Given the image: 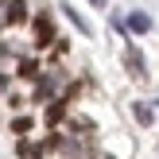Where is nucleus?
Instances as JSON below:
<instances>
[{"instance_id": "obj_5", "label": "nucleus", "mask_w": 159, "mask_h": 159, "mask_svg": "<svg viewBox=\"0 0 159 159\" xmlns=\"http://www.w3.org/2000/svg\"><path fill=\"white\" fill-rule=\"evenodd\" d=\"M132 116H136L140 124H152V120H155V109L144 105V101H136V105H132Z\"/></svg>"}, {"instance_id": "obj_10", "label": "nucleus", "mask_w": 159, "mask_h": 159, "mask_svg": "<svg viewBox=\"0 0 159 159\" xmlns=\"http://www.w3.org/2000/svg\"><path fill=\"white\" fill-rule=\"evenodd\" d=\"M51 89H54L51 82H39V89H35V101H43V97H51Z\"/></svg>"}, {"instance_id": "obj_12", "label": "nucleus", "mask_w": 159, "mask_h": 159, "mask_svg": "<svg viewBox=\"0 0 159 159\" xmlns=\"http://www.w3.org/2000/svg\"><path fill=\"white\" fill-rule=\"evenodd\" d=\"M4 4H12V0H4Z\"/></svg>"}, {"instance_id": "obj_3", "label": "nucleus", "mask_w": 159, "mask_h": 159, "mask_svg": "<svg viewBox=\"0 0 159 159\" xmlns=\"http://www.w3.org/2000/svg\"><path fill=\"white\" fill-rule=\"evenodd\" d=\"M27 20V4H23V0H12V4H8V12H4V23H23Z\"/></svg>"}, {"instance_id": "obj_9", "label": "nucleus", "mask_w": 159, "mask_h": 159, "mask_svg": "<svg viewBox=\"0 0 159 159\" xmlns=\"http://www.w3.org/2000/svg\"><path fill=\"white\" fill-rule=\"evenodd\" d=\"M20 74H23V78H35V74H39V66H35L31 58H23V62H20Z\"/></svg>"}, {"instance_id": "obj_11", "label": "nucleus", "mask_w": 159, "mask_h": 159, "mask_svg": "<svg viewBox=\"0 0 159 159\" xmlns=\"http://www.w3.org/2000/svg\"><path fill=\"white\" fill-rule=\"evenodd\" d=\"M89 4H97V8H105V0H89Z\"/></svg>"}, {"instance_id": "obj_1", "label": "nucleus", "mask_w": 159, "mask_h": 159, "mask_svg": "<svg viewBox=\"0 0 159 159\" xmlns=\"http://www.w3.org/2000/svg\"><path fill=\"white\" fill-rule=\"evenodd\" d=\"M51 39H54V23H51V16H35V43L39 47H51Z\"/></svg>"}, {"instance_id": "obj_6", "label": "nucleus", "mask_w": 159, "mask_h": 159, "mask_svg": "<svg viewBox=\"0 0 159 159\" xmlns=\"http://www.w3.org/2000/svg\"><path fill=\"white\" fill-rule=\"evenodd\" d=\"M62 116H66V101H54V105L47 109V124H58Z\"/></svg>"}, {"instance_id": "obj_7", "label": "nucleus", "mask_w": 159, "mask_h": 159, "mask_svg": "<svg viewBox=\"0 0 159 159\" xmlns=\"http://www.w3.org/2000/svg\"><path fill=\"white\" fill-rule=\"evenodd\" d=\"M62 8H66V16H70V20H74V27H78V31H82V35H93V27H89V23H85V20H82V16H78V12H74V8H70V4H62Z\"/></svg>"}, {"instance_id": "obj_4", "label": "nucleus", "mask_w": 159, "mask_h": 159, "mask_svg": "<svg viewBox=\"0 0 159 159\" xmlns=\"http://www.w3.org/2000/svg\"><path fill=\"white\" fill-rule=\"evenodd\" d=\"M128 27L136 31V35H144V31H152V16H148V12H132L128 16Z\"/></svg>"}, {"instance_id": "obj_2", "label": "nucleus", "mask_w": 159, "mask_h": 159, "mask_svg": "<svg viewBox=\"0 0 159 159\" xmlns=\"http://www.w3.org/2000/svg\"><path fill=\"white\" fill-rule=\"evenodd\" d=\"M124 66H128V74L136 78V82H140V78H148V70H144V54H140L136 47H128V51H124Z\"/></svg>"}, {"instance_id": "obj_8", "label": "nucleus", "mask_w": 159, "mask_h": 159, "mask_svg": "<svg viewBox=\"0 0 159 159\" xmlns=\"http://www.w3.org/2000/svg\"><path fill=\"white\" fill-rule=\"evenodd\" d=\"M12 132H20V136L31 132V116H16V120H12Z\"/></svg>"}]
</instances>
